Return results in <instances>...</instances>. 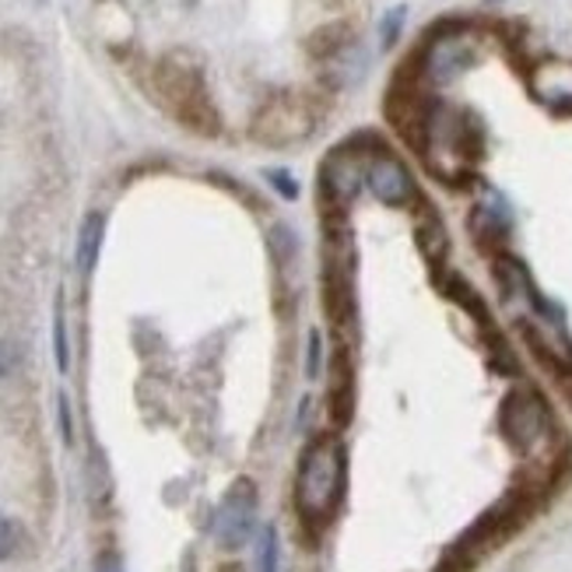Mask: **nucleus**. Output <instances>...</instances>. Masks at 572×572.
Wrapping results in <instances>:
<instances>
[{
	"label": "nucleus",
	"instance_id": "9b49d317",
	"mask_svg": "<svg viewBox=\"0 0 572 572\" xmlns=\"http://www.w3.org/2000/svg\"><path fill=\"white\" fill-rule=\"evenodd\" d=\"M102 236H106V215H102V212H91V215L82 222V233H78V271H82V274H91L95 263H99Z\"/></svg>",
	"mask_w": 572,
	"mask_h": 572
},
{
	"label": "nucleus",
	"instance_id": "f257e3e1",
	"mask_svg": "<svg viewBox=\"0 0 572 572\" xmlns=\"http://www.w3.org/2000/svg\"><path fill=\"white\" fill-rule=\"evenodd\" d=\"M345 446L334 435H320V440L306 446L295 478V506L310 524H323L334 517L341 495H345Z\"/></svg>",
	"mask_w": 572,
	"mask_h": 572
},
{
	"label": "nucleus",
	"instance_id": "412c9836",
	"mask_svg": "<svg viewBox=\"0 0 572 572\" xmlns=\"http://www.w3.org/2000/svg\"><path fill=\"white\" fill-rule=\"evenodd\" d=\"M61 432H64V443L74 440V425H71V404H67V397L61 393Z\"/></svg>",
	"mask_w": 572,
	"mask_h": 572
},
{
	"label": "nucleus",
	"instance_id": "1a4fd4ad",
	"mask_svg": "<svg viewBox=\"0 0 572 572\" xmlns=\"http://www.w3.org/2000/svg\"><path fill=\"white\" fill-rule=\"evenodd\" d=\"M323 180V194H327L337 207H345L358 197L361 180H366V165H361V155L352 148H337L334 155L323 162L320 169Z\"/></svg>",
	"mask_w": 572,
	"mask_h": 572
},
{
	"label": "nucleus",
	"instance_id": "20e7f679",
	"mask_svg": "<svg viewBox=\"0 0 572 572\" xmlns=\"http://www.w3.org/2000/svg\"><path fill=\"white\" fill-rule=\"evenodd\" d=\"M482 61V43L467 29H443L422 50V78L432 85H453Z\"/></svg>",
	"mask_w": 572,
	"mask_h": 572
},
{
	"label": "nucleus",
	"instance_id": "dca6fc26",
	"mask_svg": "<svg viewBox=\"0 0 572 572\" xmlns=\"http://www.w3.org/2000/svg\"><path fill=\"white\" fill-rule=\"evenodd\" d=\"M14 544H18V533H14V524L0 512V562H8L14 555Z\"/></svg>",
	"mask_w": 572,
	"mask_h": 572
},
{
	"label": "nucleus",
	"instance_id": "4468645a",
	"mask_svg": "<svg viewBox=\"0 0 572 572\" xmlns=\"http://www.w3.org/2000/svg\"><path fill=\"white\" fill-rule=\"evenodd\" d=\"M281 565V544H278V530L263 527L257 533V572H278Z\"/></svg>",
	"mask_w": 572,
	"mask_h": 572
},
{
	"label": "nucleus",
	"instance_id": "f3484780",
	"mask_svg": "<svg viewBox=\"0 0 572 572\" xmlns=\"http://www.w3.org/2000/svg\"><path fill=\"white\" fill-rule=\"evenodd\" d=\"M400 25H404V8H393V11L384 18V25H379V35H384V46H393V43H397Z\"/></svg>",
	"mask_w": 572,
	"mask_h": 572
},
{
	"label": "nucleus",
	"instance_id": "423d86ee",
	"mask_svg": "<svg viewBox=\"0 0 572 572\" xmlns=\"http://www.w3.org/2000/svg\"><path fill=\"white\" fill-rule=\"evenodd\" d=\"M162 88L165 95L180 106V117L197 127L201 133H215L218 130V117L212 112V102L204 95V82L197 71H186V67H162Z\"/></svg>",
	"mask_w": 572,
	"mask_h": 572
},
{
	"label": "nucleus",
	"instance_id": "6ab92c4d",
	"mask_svg": "<svg viewBox=\"0 0 572 572\" xmlns=\"http://www.w3.org/2000/svg\"><path fill=\"white\" fill-rule=\"evenodd\" d=\"M95 572H123V559L117 551H102L99 562H95Z\"/></svg>",
	"mask_w": 572,
	"mask_h": 572
},
{
	"label": "nucleus",
	"instance_id": "ddd939ff",
	"mask_svg": "<svg viewBox=\"0 0 572 572\" xmlns=\"http://www.w3.org/2000/svg\"><path fill=\"white\" fill-rule=\"evenodd\" d=\"M418 246H422V253L429 260H440L446 253V228L440 218L425 215L422 222H418Z\"/></svg>",
	"mask_w": 572,
	"mask_h": 572
},
{
	"label": "nucleus",
	"instance_id": "9d476101",
	"mask_svg": "<svg viewBox=\"0 0 572 572\" xmlns=\"http://www.w3.org/2000/svg\"><path fill=\"white\" fill-rule=\"evenodd\" d=\"M530 95L548 109H572V61H541L530 71Z\"/></svg>",
	"mask_w": 572,
	"mask_h": 572
},
{
	"label": "nucleus",
	"instance_id": "6e6552de",
	"mask_svg": "<svg viewBox=\"0 0 572 572\" xmlns=\"http://www.w3.org/2000/svg\"><path fill=\"white\" fill-rule=\"evenodd\" d=\"M366 183L373 194L390 207H404L414 201V180L408 173V165L397 155H390V151H376L366 162Z\"/></svg>",
	"mask_w": 572,
	"mask_h": 572
},
{
	"label": "nucleus",
	"instance_id": "0eeeda50",
	"mask_svg": "<svg viewBox=\"0 0 572 572\" xmlns=\"http://www.w3.org/2000/svg\"><path fill=\"white\" fill-rule=\"evenodd\" d=\"M313 130V117L302 99L295 95H284V99H274L260 109L257 117V138L267 144H292L302 141Z\"/></svg>",
	"mask_w": 572,
	"mask_h": 572
},
{
	"label": "nucleus",
	"instance_id": "39448f33",
	"mask_svg": "<svg viewBox=\"0 0 572 572\" xmlns=\"http://www.w3.org/2000/svg\"><path fill=\"white\" fill-rule=\"evenodd\" d=\"M257 527V488L253 482L239 478L233 488L225 492L222 506L215 509V520H212V533L222 548H242L250 541V533Z\"/></svg>",
	"mask_w": 572,
	"mask_h": 572
},
{
	"label": "nucleus",
	"instance_id": "7ed1b4c3",
	"mask_svg": "<svg viewBox=\"0 0 572 572\" xmlns=\"http://www.w3.org/2000/svg\"><path fill=\"white\" fill-rule=\"evenodd\" d=\"M499 429L506 435V443L520 453H538L551 440V411L541 400V393H533L527 387H517L499 411Z\"/></svg>",
	"mask_w": 572,
	"mask_h": 572
},
{
	"label": "nucleus",
	"instance_id": "2eb2a0df",
	"mask_svg": "<svg viewBox=\"0 0 572 572\" xmlns=\"http://www.w3.org/2000/svg\"><path fill=\"white\" fill-rule=\"evenodd\" d=\"M53 352H56V369L67 373L71 352H67V323H64V306H61V302H56V310H53Z\"/></svg>",
	"mask_w": 572,
	"mask_h": 572
},
{
	"label": "nucleus",
	"instance_id": "f8f14e48",
	"mask_svg": "<svg viewBox=\"0 0 572 572\" xmlns=\"http://www.w3.org/2000/svg\"><path fill=\"white\" fill-rule=\"evenodd\" d=\"M331 404H334L337 422H348V411L355 404V384H352V361L345 352H337L331 366Z\"/></svg>",
	"mask_w": 572,
	"mask_h": 572
},
{
	"label": "nucleus",
	"instance_id": "aec40b11",
	"mask_svg": "<svg viewBox=\"0 0 572 572\" xmlns=\"http://www.w3.org/2000/svg\"><path fill=\"white\" fill-rule=\"evenodd\" d=\"M316 373H320V334L313 331V334H310V358H306V376H310V379H316Z\"/></svg>",
	"mask_w": 572,
	"mask_h": 572
},
{
	"label": "nucleus",
	"instance_id": "a211bd4d",
	"mask_svg": "<svg viewBox=\"0 0 572 572\" xmlns=\"http://www.w3.org/2000/svg\"><path fill=\"white\" fill-rule=\"evenodd\" d=\"M267 180H271V183L278 186V194H281V197H289V201H295V197H299V186H295V180H292L289 173H281V169H274V173H267Z\"/></svg>",
	"mask_w": 572,
	"mask_h": 572
},
{
	"label": "nucleus",
	"instance_id": "f03ea898",
	"mask_svg": "<svg viewBox=\"0 0 572 572\" xmlns=\"http://www.w3.org/2000/svg\"><path fill=\"white\" fill-rule=\"evenodd\" d=\"M418 144L425 151L429 169L443 180H461L471 169L474 155H478V133H474L471 120L461 109H450V106L429 109L422 141Z\"/></svg>",
	"mask_w": 572,
	"mask_h": 572
}]
</instances>
